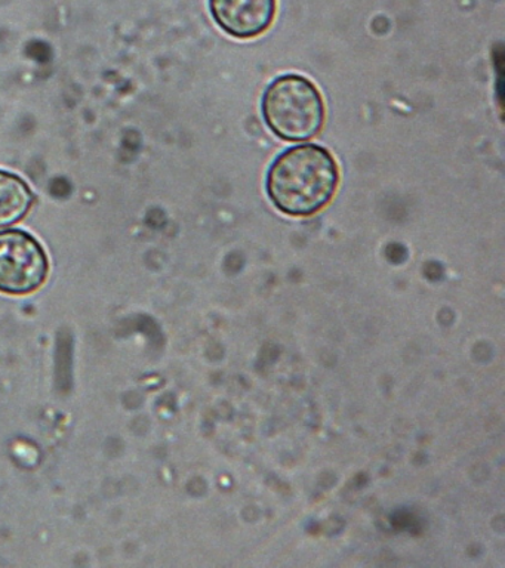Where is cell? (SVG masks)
Segmentation results:
<instances>
[{
	"mask_svg": "<svg viewBox=\"0 0 505 568\" xmlns=\"http://www.w3.org/2000/svg\"><path fill=\"white\" fill-rule=\"evenodd\" d=\"M48 257L38 240L24 231L0 233V292L26 295L46 282Z\"/></svg>",
	"mask_w": 505,
	"mask_h": 568,
	"instance_id": "3957f363",
	"label": "cell"
},
{
	"mask_svg": "<svg viewBox=\"0 0 505 568\" xmlns=\"http://www.w3.org/2000/svg\"><path fill=\"white\" fill-rule=\"evenodd\" d=\"M211 11L221 29L238 39L264 33L276 13V0H211Z\"/></svg>",
	"mask_w": 505,
	"mask_h": 568,
	"instance_id": "277c9868",
	"label": "cell"
},
{
	"mask_svg": "<svg viewBox=\"0 0 505 568\" xmlns=\"http://www.w3.org/2000/svg\"><path fill=\"white\" fill-rule=\"evenodd\" d=\"M339 182V164L330 151L313 144L299 145L274 160L267 193L286 215L310 216L327 206Z\"/></svg>",
	"mask_w": 505,
	"mask_h": 568,
	"instance_id": "6da1fadb",
	"label": "cell"
},
{
	"mask_svg": "<svg viewBox=\"0 0 505 568\" xmlns=\"http://www.w3.org/2000/svg\"><path fill=\"white\" fill-rule=\"evenodd\" d=\"M263 114L267 126L282 140L307 141L322 131L325 102L309 79L286 74L265 91Z\"/></svg>",
	"mask_w": 505,
	"mask_h": 568,
	"instance_id": "7a4b0ae2",
	"label": "cell"
},
{
	"mask_svg": "<svg viewBox=\"0 0 505 568\" xmlns=\"http://www.w3.org/2000/svg\"><path fill=\"white\" fill-rule=\"evenodd\" d=\"M33 203V194L21 178L0 171V229L23 220Z\"/></svg>",
	"mask_w": 505,
	"mask_h": 568,
	"instance_id": "5b68a950",
	"label": "cell"
}]
</instances>
